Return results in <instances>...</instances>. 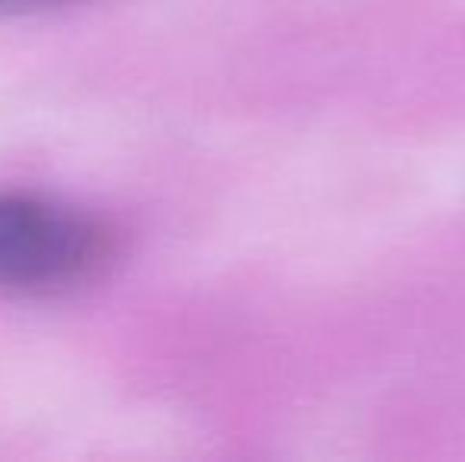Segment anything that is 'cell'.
I'll use <instances>...</instances> for the list:
<instances>
[{
    "mask_svg": "<svg viewBox=\"0 0 465 462\" xmlns=\"http://www.w3.org/2000/svg\"><path fill=\"white\" fill-rule=\"evenodd\" d=\"M114 253L102 219L32 193H0V291H76L95 282Z\"/></svg>",
    "mask_w": 465,
    "mask_h": 462,
    "instance_id": "obj_1",
    "label": "cell"
},
{
    "mask_svg": "<svg viewBox=\"0 0 465 462\" xmlns=\"http://www.w3.org/2000/svg\"><path fill=\"white\" fill-rule=\"evenodd\" d=\"M70 4H83V0H0V19L25 16V13L61 10V6H70Z\"/></svg>",
    "mask_w": 465,
    "mask_h": 462,
    "instance_id": "obj_2",
    "label": "cell"
}]
</instances>
